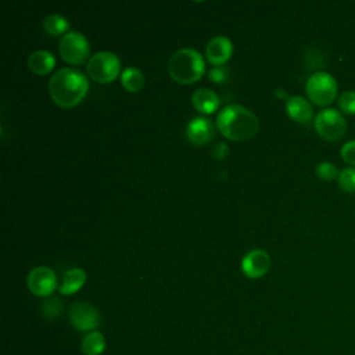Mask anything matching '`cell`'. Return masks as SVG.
Wrapping results in <instances>:
<instances>
[{
  "label": "cell",
  "instance_id": "15",
  "mask_svg": "<svg viewBox=\"0 0 355 355\" xmlns=\"http://www.w3.org/2000/svg\"><path fill=\"white\" fill-rule=\"evenodd\" d=\"M55 67V57L49 50H36L28 57V68L35 75H46Z\"/></svg>",
  "mask_w": 355,
  "mask_h": 355
},
{
  "label": "cell",
  "instance_id": "16",
  "mask_svg": "<svg viewBox=\"0 0 355 355\" xmlns=\"http://www.w3.org/2000/svg\"><path fill=\"white\" fill-rule=\"evenodd\" d=\"M85 282H86V272L82 268H71L64 273L62 282L58 290L61 294L71 295L79 291L85 284Z\"/></svg>",
  "mask_w": 355,
  "mask_h": 355
},
{
  "label": "cell",
  "instance_id": "14",
  "mask_svg": "<svg viewBox=\"0 0 355 355\" xmlns=\"http://www.w3.org/2000/svg\"><path fill=\"white\" fill-rule=\"evenodd\" d=\"M191 103L197 111L202 114H212L219 108L220 98L214 90L207 87H200L194 90L191 96Z\"/></svg>",
  "mask_w": 355,
  "mask_h": 355
},
{
  "label": "cell",
  "instance_id": "7",
  "mask_svg": "<svg viewBox=\"0 0 355 355\" xmlns=\"http://www.w3.org/2000/svg\"><path fill=\"white\" fill-rule=\"evenodd\" d=\"M315 129L320 137L329 141H336L344 136L347 122L340 111L334 108H324L315 116Z\"/></svg>",
  "mask_w": 355,
  "mask_h": 355
},
{
  "label": "cell",
  "instance_id": "10",
  "mask_svg": "<svg viewBox=\"0 0 355 355\" xmlns=\"http://www.w3.org/2000/svg\"><path fill=\"white\" fill-rule=\"evenodd\" d=\"M184 135L190 143L196 146H204L214 139L215 125L207 116H196L187 122Z\"/></svg>",
  "mask_w": 355,
  "mask_h": 355
},
{
  "label": "cell",
  "instance_id": "27",
  "mask_svg": "<svg viewBox=\"0 0 355 355\" xmlns=\"http://www.w3.org/2000/svg\"><path fill=\"white\" fill-rule=\"evenodd\" d=\"M275 96H277L279 98H282V100H286V101H287V98H288V94H287V92H286L284 89H282V87H277V89L275 90Z\"/></svg>",
  "mask_w": 355,
  "mask_h": 355
},
{
  "label": "cell",
  "instance_id": "5",
  "mask_svg": "<svg viewBox=\"0 0 355 355\" xmlns=\"http://www.w3.org/2000/svg\"><path fill=\"white\" fill-rule=\"evenodd\" d=\"M337 82L336 79L323 71L312 73L305 83V92L308 98L320 107L331 104L337 97Z\"/></svg>",
  "mask_w": 355,
  "mask_h": 355
},
{
  "label": "cell",
  "instance_id": "9",
  "mask_svg": "<svg viewBox=\"0 0 355 355\" xmlns=\"http://www.w3.org/2000/svg\"><path fill=\"white\" fill-rule=\"evenodd\" d=\"M26 283L32 294L37 297H49L57 288V276L49 266H36L28 273Z\"/></svg>",
  "mask_w": 355,
  "mask_h": 355
},
{
  "label": "cell",
  "instance_id": "3",
  "mask_svg": "<svg viewBox=\"0 0 355 355\" xmlns=\"http://www.w3.org/2000/svg\"><path fill=\"white\" fill-rule=\"evenodd\" d=\"M204 72H205L204 58L194 49H189V47L179 49L168 60V73L178 83H183V85L194 83L198 79H201Z\"/></svg>",
  "mask_w": 355,
  "mask_h": 355
},
{
  "label": "cell",
  "instance_id": "2",
  "mask_svg": "<svg viewBox=\"0 0 355 355\" xmlns=\"http://www.w3.org/2000/svg\"><path fill=\"white\" fill-rule=\"evenodd\" d=\"M216 128L234 141L251 139L259 128L258 116L240 104H227L216 115Z\"/></svg>",
  "mask_w": 355,
  "mask_h": 355
},
{
  "label": "cell",
  "instance_id": "4",
  "mask_svg": "<svg viewBox=\"0 0 355 355\" xmlns=\"http://www.w3.org/2000/svg\"><path fill=\"white\" fill-rule=\"evenodd\" d=\"M86 72L89 78L98 83H108L118 78L121 72V60L112 51H97L87 60Z\"/></svg>",
  "mask_w": 355,
  "mask_h": 355
},
{
  "label": "cell",
  "instance_id": "24",
  "mask_svg": "<svg viewBox=\"0 0 355 355\" xmlns=\"http://www.w3.org/2000/svg\"><path fill=\"white\" fill-rule=\"evenodd\" d=\"M208 78L215 83H225L229 78V68L225 65L212 67L211 71L208 72Z\"/></svg>",
  "mask_w": 355,
  "mask_h": 355
},
{
  "label": "cell",
  "instance_id": "22",
  "mask_svg": "<svg viewBox=\"0 0 355 355\" xmlns=\"http://www.w3.org/2000/svg\"><path fill=\"white\" fill-rule=\"evenodd\" d=\"M316 175L319 179L322 180H333V179H338L340 172L337 169V166L333 162H327L323 161L316 166Z\"/></svg>",
  "mask_w": 355,
  "mask_h": 355
},
{
  "label": "cell",
  "instance_id": "17",
  "mask_svg": "<svg viewBox=\"0 0 355 355\" xmlns=\"http://www.w3.org/2000/svg\"><path fill=\"white\" fill-rule=\"evenodd\" d=\"M144 75L135 67H126L121 73V85L130 93H137L144 86Z\"/></svg>",
  "mask_w": 355,
  "mask_h": 355
},
{
  "label": "cell",
  "instance_id": "21",
  "mask_svg": "<svg viewBox=\"0 0 355 355\" xmlns=\"http://www.w3.org/2000/svg\"><path fill=\"white\" fill-rule=\"evenodd\" d=\"M340 187L347 193H355V168H344L338 176Z\"/></svg>",
  "mask_w": 355,
  "mask_h": 355
},
{
  "label": "cell",
  "instance_id": "26",
  "mask_svg": "<svg viewBox=\"0 0 355 355\" xmlns=\"http://www.w3.org/2000/svg\"><path fill=\"white\" fill-rule=\"evenodd\" d=\"M227 154H229V146L223 141L215 144V147L212 148V155L216 159H225L227 157Z\"/></svg>",
  "mask_w": 355,
  "mask_h": 355
},
{
  "label": "cell",
  "instance_id": "12",
  "mask_svg": "<svg viewBox=\"0 0 355 355\" xmlns=\"http://www.w3.org/2000/svg\"><path fill=\"white\" fill-rule=\"evenodd\" d=\"M233 53V43L227 36L218 35L214 36L205 46V57L208 62L216 65H223Z\"/></svg>",
  "mask_w": 355,
  "mask_h": 355
},
{
  "label": "cell",
  "instance_id": "6",
  "mask_svg": "<svg viewBox=\"0 0 355 355\" xmlns=\"http://www.w3.org/2000/svg\"><path fill=\"white\" fill-rule=\"evenodd\" d=\"M58 53L65 62L71 65H80L89 57V40L83 33L69 31L61 36L58 42Z\"/></svg>",
  "mask_w": 355,
  "mask_h": 355
},
{
  "label": "cell",
  "instance_id": "19",
  "mask_svg": "<svg viewBox=\"0 0 355 355\" xmlns=\"http://www.w3.org/2000/svg\"><path fill=\"white\" fill-rule=\"evenodd\" d=\"M68 28H69L68 19L60 14H50L43 19V29L50 36H58L61 33L65 35Z\"/></svg>",
  "mask_w": 355,
  "mask_h": 355
},
{
  "label": "cell",
  "instance_id": "13",
  "mask_svg": "<svg viewBox=\"0 0 355 355\" xmlns=\"http://www.w3.org/2000/svg\"><path fill=\"white\" fill-rule=\"evenodd\" d=\"M287 115L300 123H308L313 116L311 103L302 96H290L286 101Z\"/></svg>",
  "mask_w": 355,
  "mask_h": 355
},
{
  "label": "cell",
  "instance_id": "8",
  "mask_svg": "<svg viewBox=\"0 0 355 355\" xmlns=\"http://www.w3.org/2000/svg\"><path fill=\"white\" fill-rule=\"evenodd\" d=\"M69 322L78 331H94L100 324V313L98 311L85 301L73 302L69 306Z\"/></svg>",
  "mask_w": 355,
  "mask_h": 355
},
{
  "label": "cell",
  "instance_id": "25",
  "mask_svg": "<svg viewBox=\"0 0 355 355\" xmlns=\"http://www.w3.org/2000/svg\"><path fill=\"white\" fill-rule=\"evenodd\" d=\"M341 158L349 164L355 166V140H349L347 141L343 147H341Z\"/></svg>",
  "mask_w": 355,
  "mask_h": 355
},
{
  "label": "cell",
  "instance_id": "18",
  "mask_svg": "<svg viewBox=\"0 0 355 355\" xmlns=\"http://www.w3.org/2000/svg\"><path fill=\"white\" fill-rule=\"evenodd\" d=\"M80 349L85 355H101L105 349L104 334L94 330L87 333L80 343Z\"/></svg>",
  "mask_w": 355,
  "mask_h": 355
},
{
  "label": "cell",
  "instance_id": "23",
  "mask_svg": "<svg viewBox=\"0 0 355 355\" xmlns=\"http://www.w3.org/2000/svg\"><path fill=\"white\" fill-rule=\"evenodd\" d=\"M338 108L345 114H355V92L347 90L338 97Z\"/></svg>",
  "mask_w": 355,
  "mask_h": 355
},
{
  "label": "cell",
  "instance_id": "1",
  "mask_svg": "<svg viewBox=\"0 0 355 355\" xmlns=\"http://www.w3.org/2000/svg\"><path fill=\"white\" fill-rule=\"evenodd\" d=\"M89 92V80L76 68H58L49 80V93L53 101L64 108L79 104Z\"/></svg>",
  "mask_w": 355,
  "mask_h": 355
},
{
  "label": "cell",
  "instance_id": "20",
  "mask_svg": "<svg viewBox=\"0 0 355 355\" xmlns=\"http://www.w3.org/2000/svg\"><path fill=\"white\" fill-rule=\"evenodd\" d=\"M62 309H64V305H62L61 300L57 297L47 298L42 304V312H43L44 318H47L50 320L60 318V315L62 313Z\"/></svg>",
  "mask_w": 355,
  "mask_h": 355
},
{
  "label": "cell",
  "instance_id": "11",
  "mask_svg": "<svg viewBox=\"0 0 355 355\" xmlns=\"http://www.w3.org/2000/svg\"><path fill=\"white\" fill-rule=\"evenodd\" d=\"M270 266V257L262 248L248 251L241 259V270L250 279L262 277Z\"/></svg>",
  "mask_w": 355,
  "mask_h": 355
}]
</instances>
